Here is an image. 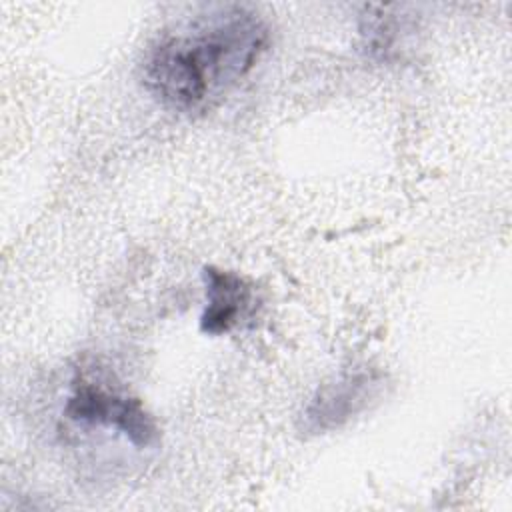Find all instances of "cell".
I'll list each match as a JSON object with an SVG mask.
<instances>
[{
    "label": "cell",
    "mask_w": 512,
    "mask_h": 512,
    "mask_svg": "<svg viewBox=\"0 0 512 512\" xmlns=\"http://www.w3.org/2000/svg\"><path fill=\"white\" fill-rule=\"evenodd\" d=\"M266 44L268 28L256 12L218 8L148 50L144 86L172 110L206 112L254 68Z\"/></svg>",
    "instance_id": "1"
},
{
    "label": "cell",
    "mask_w": 512,
    "mask_h": 512,
    "mask_svg": "<svg viewBox=\"0 0 512 512\" xmlns=\"http://www.w3.org/2000/svg\"><path fill=\"white\" fill-rule=\"evenodd\" d=\"M64 412L70 420L116 428L136 448H152L160 440L154 416L136 398L120 396L92 382L74 384Z\"/></svg>",
    "instance_id": "2"
},
{
    "label": "cell",
    "mask_w": 512,
    "mask_h": 512,
    "mask_svg": "<svg viewBox=\"0 0 512 512\" xmlns=\"http://www.w3.org/2000/svg\"><path fill=\"white\" fill-rule=\"evenodd\" d=\"M378 388L380 382L368 370L342 374L316 392L304 412L306 428L314 432L340 428L366 408V404L376 396Z\"/></svg>",
    "instance_id": "3"
},
{
    "label": "cell",
    "mask_w": 512,
    "mask_h": 512,
    "mask_svg": "<svg viewBox=\"0 0 512 512\" xmlns=\"http://www.w3.org/2000/svg\"><path fill=\"white\" fill-rule=\"evenodd\" d=\"M202 280L206 306L200 316V328L210 336L228 334L234 326H238L250 306V286L242 276L214 266L204 268Z\"/></svg>",
    "instance_id": "4"
}]
</instances>
